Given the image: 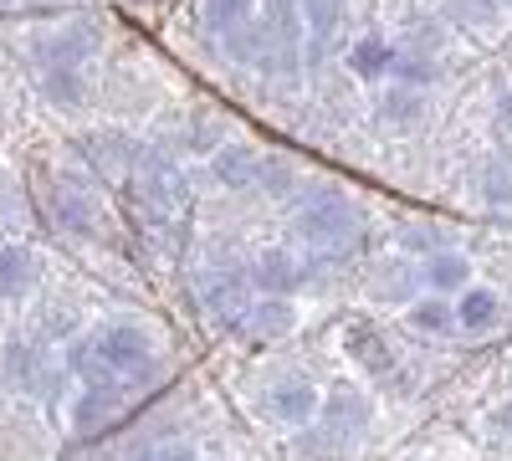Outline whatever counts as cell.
<instances>
[{
	"instance_id": "6da1fadb",
	"label": "cell",
	"mask_w": 512,
	"mask_h": 461,
	"mask_svg": "<svg viewBox=\"0 0 512 461\" xmlns=\"http://www.w3.org/2000/svg\"><path fill=\"white\" fill-rule=\"evenodd\" d=\"M359 226H364V211L349 195H338V190L308 195L303 205H297V216H292V236L303 246H313V251H333V246L354 241Z\"/></svg>"
},
{
	"instance_id": "7a4b0ae2",
	"label": "cell",
	"mask_w": 512,
	"mask_h": 461,
	"mask_svg": "<svg viewBox=\"0 0 512 461\" xmlns=\"http://www.w3.org/2000/svg\"><path fill=\"white\" fill-rule=\"evenodd\" d=\"M93 359L103 374H113L118 385H139L144 369L154 364V333L139 323H103L98 333H88Z\"/></svg>"
},
{
	"instance_id": "3957f363",
	"label": "cell",
	"mask_w": 512,
	"mask_h": 461,
	"mask_svg": "<svg viewBox=\"0 0 512 461\" xmlns=\"http://www.w3.org/2000/svg\"><path fill=\"white\" fill-rule=\"evenodd\" d=\"M246 282H251L256 298H297V287L308 282V262L297 257V251H287V246H267V251L251 257Z\"/></svg>"
},
{
	"instance_id": "277c9868",
	"label": "cell",
	"mask_w": 512,
	"mask_h": 461,
	"mask_svg": "<svg viewBox=\"0 0 512 461\" xmlns=\"http://www.w3.org/2000/svg\"><path fill=\"white\" fill-rule=\"evenodd\" d=\"M297 303L292 298H251L246 308H241V333L246 339H256V344H272V339H287V333L297 328Z\"/></svg>"
},
{
	"instance_id": "5b68a950",
	"label": "cell",
	"mask_w": 512,
	"mask_h": 461,
	"mask_svg": "<svg viewBox=\"0 0 512 461\" xmlns=\"http://www.w3.org/2000/svg\"><path fill=\"white\" fill-rule=\"evenodd\" d=\"M344 354L369 374V380H390L395 364H400L395 349H390V339H384L374 323H349V328H344Z\"/></svg>"
},
{
	"instance_id": "8992f818",
	"label": "cell",
	"mask_w": 512,
	"mask_h": 461,
	"mask_svg": "<svg viewBox=\"0 0 512 461\" xmlns=\"http://www.w3.org/2000/svg\"><path fill=\"white\" fill-rule=\"evenodd\" d=\"M364 292H369V303H400L405 308V303L420 298V267H410V262H374Z\"/></svg>"
},
{
	"instance_id": "52a82bcc",
	"label": "cell",
	"mask_w": 512,
	"mask_h": 461,
	"mask_svg": "<svg viewBox=\"0 0 512 461\" xmlns=\"http://www.w3.org/2000/svg\"><path fill=\"white\" fill-rule=\"evenodd\" d=\"M36 52H41V67H82L93 52H98V31L93 26H67V31H52V36H41L36 41Z\"/></svg>"
},
{
	"instance_id": "ba28073f",
	"label": "cell",
	"mask_w": 512,
	"mask_h": 461,
	"mask_svg": "<svg viewBox=\"0 0 512 461\" xmlns=\"http://www.w3.org/2000/svg\"><path fill=\"white\" fill-rule=\"evenodd\" d=\"M318 405H323V395H318L313 380H282L267 395V410L277 415L282 426H313L318 421Z\"/></svg>"
},
{
	"instance_id": "9c48e42d",
	"label": "cell",
	"mask_w": 512,
	"mask_h": 461,
	"mask_svg": "<svg viewBox=\"0 0 512 461\" xmlns=\"http://www.w3.org/2000/svg\"><path fill=\"white\" fill-rule=\"evenodd\" d=\"M472 282V257H461V251H431V257H420V287L436 292V298H456V292Z\"/></svg>"
},
{
	"instance_id": "30bf717a",
	"label": "cell",
	"mask_w": 512,
	"mask_h": 461,
	"mask_svg": "<svg viewBox=\"0 0 512 461\" xmlns=\"http://www.w3.org/2000/svg\"><path fill=\"white\" fill-rule=\"evenodd\" d=\"M451 318H456V328H466V333H487V328H497V318H502V298L492 287H482V282H466L456 298H451Z\"/></svg>"
},
{
	"instance_id": "8fae6325",
	"label": "cell",
	"mask_w": 512,
	"mask_h": 461,
	"mask_svg": "<svg viewBox=\"0 0 512 461\" xmlns=\"http://www.w3.org/2000/svg\"><path fill=\"white\" fill-rule=\"evenodd\" d=\"M123 410V385L108 380V385H82V395L72 400V426L77 431H98L108 421H118Z\"/></svg>"
},
{
	"instance_id": "7c38bea8",
	"label": "cell",
	"mask_w": 512,
	"mask_h": 461,
	"mask_svg": "<svg viewBox=\"0 0 512 461\" xmlns=\"http://www.w3.org/2000/svg\"><path fill=\"white\" fill-rule=\"evenodd\" d=\"M318 415H323V426H328V431H338V436L349 441V436H359V431L369 426V400H364L359 390H349V385H338V390L323 395Z\"/></svg>"
},
{
	"instance_id": "4fadbf2b",
	"label": "cell",
	"mask_w": 512,
	"mask_h": 461,
	"mask_svg": "<svg viewBox=\"0 0 512 461\" xmlns=\"http://www.w3.org/2000/svg\"><path fill=\"white\" fill-rule=\"evenodd\" d=\"M36 277H41V262H36L31 246H0V298L21 303L36 287Z\"/></svg>"
},
{
	"instance_id": "5bb4252c",
	"label": "cell",
	"mask_w": 512,
	"mask_h": 461,
	"mask_svg": "<svg viewBox=\"0 0 512 461\" xmlns=\"http://www.w3.org/2000/svg\"><path fill=\"white\" fill-rule=\"evenodd\" d=\"M256 149H246V144H221V149H210V175H216V185H226V190H246L251 180H256Z\"/></svg>"
},
{
	"instance_id": "9a60e30c",
	"label": "cell",
	"mask_w": 512,
	"mask_h": 461,
	"mask_svg": "<svg viewBox=\"0 0 512 461\" xmlns=\"http://www.w3.org/2000/svg\"><path fill=\"white\" fill-rule=\"evenodd\" d=\"M246 21H256V0H200V31L210 41L246 26Z\"/></svg>"
},
{
	"instance_id": "2e32d148",
	"label": "cell",
	"mask_w": 512,
	"mask_h": 461,
	"mask_svg": "<svg viewBox=\"0 0 512 461\" xmlns=\"http://www.w3.org/2000/svg\"><path fill=\"white\" fill-rule=\"evenodd\" d=\"M390 62H395V47H390L384 36H359L354 47H349V72L364 77V82L390 77Z\"/></svg>"
},
{
	"instance_id": "e0dca14e",
	"label": "cell",
	"mask_w": 512,
	"mask_h": 461,
	"mask_svg": "<svg viewBox=\"0 0 512 461\" xmlns=\"http://www.w3.org/2000/svg\"><path fill=\"white\" fill-rule=\"evenodd\" d=\"M256 298L251 292V282H246V272H236V277H216L205 287V308H210V318H241V308Z\"/></svg>"
},
{
	"instance_id": "ac0fdd59",
	"label": "cell",
	"mask_w": 512,
	"mask_h": 461,
	"mask_svg": "<svg viewBox=\"0 0 512 461\" xmlns=\"http://www.w3.org/2000/svg\"><path fill=\"white\" fill-rule=\"evenodd\" d=\"M390 77L400 82V88H415V93H425L431 82L441 77V62L425 52V47H410V52H395V62H390Z\"/></svg>"
},
{
	"instance_id": "d6986e66",
	"label": "cell",
	"mask_w": 512,
	"mask_h": 461,
	"mask_svg": "<svg viewBox=\"0 0 512 461\" xmlns=\"http://www.w3.org/2000/svg\"><path fill=\"white\" fill-rule=\"evenodd\" d=\"M405 323H410L415 333H446V328H456V318H451V298L420 292L415 303H405Z\"/></svg>"
},
{
	"instance_id": "ffe728a7",
	"label": "cell",
	"mask_w": 512,
	"mask_h": 461,
	"mask_svg": "<svg viewBox=\"0 0 512 461\" xmlns=\"http://www.w3.org/2000/svg\"><path fill=\"white\" fill-rule=\"evenodd\" d=\"M297 180H303V170H297L292 159H282V154H267V159H256V180H251V185H262L267 195L287 200V195L297 190Z\"/></svg>"
},
{
	"instance_id": "44dd1931",
	"label": "cell",
	"mask_w": 512,
	"mask_h": 461,
	"mask_svg": "<svg viewBox=\"0 0 512 461\" xmlns=\"http://www.w3.org/2000/svg\"><path fill=\"white\" fill-rule=\"evenodd\" d=\"M446 16L466 31H492L507 11H502V0H446Z\"/></svg>"
},
{
	"instance_id": "7402d4cb",
	"label": "cell",
	"mask_w": 512,
	"mask_h": 461,
	"mask_svg": "<svg viewBox=\"0 0 512 461\" xmlns=\"http://www.w3.org/2000/svg\"><path fill=\"white\" fill-rule=\"evenodd\" d=\"M57 226H67V231H77V236H88L93 231V200L82 195V190H72V185H62V195H57Z\"/></svg>"
},
{
	"instance_id": "603a6c76",
	"label": "cell",
	"mask_w": 512,
	"mask_h": 461,
	"mask_svg": "<svg viewBox=\"0 0 512 461\" xmlns=\"http://www.w3.org/2000/svg\"><path fill=\"white\" fill-rule=\"evenodd\" d=\"M400 251L405 257H431V251H446V231L431 221H405L400 226Z\"/></svg>"
},
{
	"instance_id": "cb8c5ba5",
	"label": "cell",
	"mask_w": 512,
	"mask_h": 461,
	"mask_svg": "<svg viewBox=\"0 0 512 461\" xmlns=\"http://www.w3.org/2000/svg\"><path fill=\"white\" fill-rule=\"evenodd\" d=\"M482 195H487V205H497V211H512V154H492L487 159Z\"/></svg>"
},
{
	"instance_id": "d4e9b609",
	"label": "cell",
	"mask_w": 512,
	"mask_h": 461,
	"mask_svg": "<svg viewBox=\"0 0 512 461\" xmlns=\"http://www.w3.org/2000/svg\"><path fill=\"white\" fill-rule=\"evenodd\" d=\"M297 451H303L308 461H338L349 451V441L338 436V431H328V426H308L303 436H297Z\"/></svg>"
},
{
	"instance_id": "484cf974",
	"label": "cell",
	"mask_w": 512,
	"mask_h": 461,
	"mask_svg": "<svg viewBox=\"0 0 512 461\" xmlns=\"http://www.w3.org/2000/svg\"><path fill=\"white\" fill-rule=\"evenodd\" d=\"M41 88H47V98L52 103H82V93H88V88H82V72H72V67H41Z\"/></svg>"
},
{
	"instance_id": "4316f807",
	"label": "cell",
	"mask_w": 512,
	"mask_h": 461,
	"mask_svg": "<svg viewBox=\"0 0 512 461\" xmlns=\"http://www.w3.org/2000/svg\"><path fill=\"white\" fill-rule=\"evenodd\" d=\"M379 113L390 118V123H415V118L425 113V93H415V88H400V82H395V88L379 98Z\"/></svg>"
},
{
	"instance_id": "83f0119b",
	"label": "cell",
	"mask_w": 512,
	"mask_h": 461,
	"mask_svg": "<svg viewBox=\"0 0 512 461\" xmlns=\"http://www.w3.org/2000/svg\"><path fill=\"white\" fill-rule=\"evenodd\" d=\"M6 369L16 374L21 385H36V344H21V339H16V344L6 349Z\"/></svg>"
},
{
	"instance_id": "f1b7e54d",
	"label": "cell",
	"mask_w": 512,
	"mask_h": 461,
	"mask_svg": "<svg viewBox=\"0 0 512 461\" xmlns=\"http://www.w3.org/2000/svg\"><path fill=\"white\" fill-rule=\"evenodd\" d=\"M492 426H497V436H507V441H512V400L492 410Z\"/></svg>"
},
{
	"instance_id": "f546056e",
	"label": "cell",
	"mask_w": 512,
	"mask_h": 461,
	"mask_svg": "<svg viewBox=\"0 0 512 461\" xmlns=\"http://www.w3.org/2000/svg\"><path fill=\"white\" fill-rule=\"evenodd\" d=\"M154 461H195V451H190L185 441H175V446H164V451H154Z\"/></svg>"
},
{
	"instance_id": "4dcf8cb0",
	"label": "cell",
	"mask_w": 512,
	"mask_h": 461,
	"mask_svg": "<svg viewBox=\"0 0 512 461\" xmlns=\"http://www.w3.org/2000/svg\"><path fill=\"white\" fill-rule=\"evenodd\" d=\"M497 118H502V123H512V88L497 98Z\"/></svg>"
},
{
	"instance_id": "1f68e13d",
	"label": "cell",
	"mask_w": 512,
	"mask_h": 461,
	"mask_svg": "<svg viewBox=\"0 0 512 461\" xmlns=\"http://www.w3.org/2000/svg\"><path fill=\"white\" fill-rule=\"evenodd\" d=\"M0 6H11V0H0Z\"/></svg>"
}]
</instances>
